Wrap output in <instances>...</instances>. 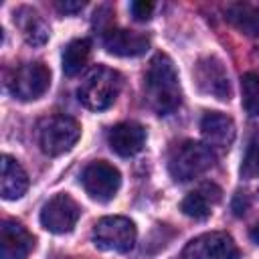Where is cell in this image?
Listing matches in <instances>:
<instances>
[{
    "instance_id": "1",
    "label": "cell",
    "mask_w": 259,
    "mask_h": 259,
    "mask_svg": "<svg viewBox=\"0 0 259 259\" xmlns=\"http://www.w3.org/2000/svg\"><path fill=\"white\" fill-rule=\"evenodd\" d=\"M144 89H146L148 105L158 115H168L180 105L182 93H180L178 73H176L174 63L168 55L158 53L150 61L148 71H146Z\"/></svg>"
},
{
    "instance_id": "2",
    "label": "cell",
    "mask_w": 259,
    "mask_h": 259,
    "mask_svg": "<svg viewBox=\"0 0 259 259\" xmlns=\"http://www.w3.org/2000/svg\"><path fill=\"white\" fill-rule=\"evenodd\" d=\"M121 89V75L105 65H97L87 73L77 89L79 101L93 111H103L117 99Z\"/></svg>"
},
{
    "instance_id": "3",
    "label": "cell",
    "mask_w": 259,
    "mask_h": 259,
    "mask_svg": "<svg viewBox=\"0 0 259 259\" xmlns=\"http://www.w3.org/2000/svg\"><path fill=\"white\" fill-rule=\"evenodd\" d=\"M214 160L217 158L210 146L194 142V140H184L172 150L168 158V170L174 180L186 182L210 170L214 166Z\"/></svg>"
},
{
    "instance_id": "4",
    "label": "cell",
    "mask_w": 259,
    "mask_h": 259,
    "mask_svg": "<svg viewBox=\"0 0 259 259\" xmlns=\"http://www.w3.org/2000/svg\"><path fill=\"white\" fill-rule=\"evenodd\" d=\"M81 136V125L71 115H51L38 123V146L47 156H61L69 152Z\"/></svg>"
},
{
    "instance_id": "5",
    "label": "cell",
    "mask_w": 259,
    "mask_h": 259,
    "mask_svg": "<svg viewBox=\"0 0 259 259\" xmlns=\"http://www.w3.org/2000/svg\"><path fill=\"white\" fill-rule=\"evenodd\" d=\"M138 231L127 217H103L93 227V243L101 251L127 253L136 243Z\"/></svg>"
},
{
    "instance_id": "6",
    "label": "cell",
    "mask_w": 259,
    "mask_h": 259,
    "mask_svg": "<svg viewBox=\"0 0 259 259\" xmlns=\"http://www.w3.org/2000/svg\"><path fill=\"white\" fill-rule=\"evenodd\" d=\"M180 259H241V251L231 235L210 231L190 239L182 249Z\"/></svg>"
},
{
    "instance_id": "7",
    "label": "cell",
    "mask_w": 259,
    "mask_h": 259,
    "mask_svg": "<svg viewBox=\"0 0 259 259\" xmlns=\"http://www.w3.org/2000/svg\"><path fill=\"white\" fill-rule=\"evenodd\" d=\"M51 85V71L45 63L32 61L20 65L10 79V93L20 101L38 99Z\"/></svg>"
},
{
    "instance_id": "8",
    "label": "cell",
    "mask_w": 259,
    "mask_h": 259,
    "mask_svg": "<svg viewBox=\"0 0 259 259\" xmlns=\"http://www.w3.org/2000/svg\"><path fill=\"white\" fill-rule=\"evenodd\" d=\"M81 217V206L75 198H71L67 192H59L53 198H49L40 210V225L57 235H65L73 231Z\"/></svg>"
},
{
    "instance_id": "9",
    "label": "cell",
    "mask_w": 259,
    "mask_h": 259,
    "mask_svg": "<svg viewBox=\"0 0 259 259\" xmlns=\"http://www.w3.org/2000/svg\"><path fill=\"white\" fill-rule=\"evenodd\" d=\"M81 184L85 188V192L99 200V202H107L115 196V192L119 190L121 184V174L115 166H111L109 162L97 160L91 162L83 174H81Z\"/></svg>"
},
{
    "instance_id": "10",
    "label": "cell",
    "mask_w": 259,
    "mask_h": 259,
    "mask_svg": "<svg viewBox=\"0 0 259 259\" xmlns=\"http://www.w3.org/2000/svg\"><path fill=\"white\" fill-rule=\"evenodd\" d=\"M194 79L202 93L214 99H221V101L231 99V83H229V75L221 59L217 57L200 59L194 67Z\"/></svg>"
},
{
    "instance_id": "11",
    "label": "cell",
    "mask_w": 259,
    "mask_h": 259,
    "mask_svg": "<svg viewBox=\"0 0 259 259\" xmlns=\"http://www.w3.org/2000/svg\"><path fill=\"white\" fill-rule=\"evenodd\" d=\"M34 249V237L16 221L6 219L0 227V255L2 259H26Z\"/></svg>"
},
{
    "instance_id": "12",
    "label": "cell",
    "mask_w": 259,
    "mask_h": 259,
    "mask_svg": "<svg viewBox=\"0 0 259 259\" xmlns=\"http://www.w3.org/2000/svg\"><path fill=\"white\" fill-rule=\"evenodd\" d=\"M107 142H109V148L115 154L127 158V156L138 154L144 148L146 130L136 121H123V123H117L109 130Z\"/></svg>"
},
{
    "instance_id": "13",
    "label": "cell",
    "mask_w": 259,
    "mask_h": 259,
    "mask_svg": "<svg viewBox=\"0 0 259 259\" xmlns=\"http://www.w3.org/2000/svg\"><path fill=\"white\" fill-rule=\"evenodd\" d=\"M103 45L111 55L117 57H138L144 55L150 47L148 36L134 32V30H123V28H109L103 32Z\"/></svg>"
},
{
    "instance_id": "14",
    "label": "cell",
    "mask_w": 259,
    "mask_h": 259,
    "mask_svg": "<svg viewBox=\"0 0 259 259\" xmlns=\"http://www.w3.org/2000/svg\"><path fill=\"white\" fill-rule=\"evenodd\" d=\"M200 134L206 146L229 148L235 140V121L221 111H208L200 119Z\"/></svg>"
},
{
    "instance_id": "15",
    "label": "cell",
    "mask_w": 259,
    "mask_h": 259,
    "mask_svg": "<svg viewBox=\"0 0 259 259\" xmlns=\"http://www.w3.org/2000/svg\"><path fill=\"white\" fill-rule=\"evenodd\" d=\"M221 200V188L212 182H204L200 184L196 190L188 192L182 202H180V210L190 217V219H196V221H202L210 214V206L214 202Z\"/></svg>"
},
{
    "instance_id": "16",
    "label": "cell",
    "mask_w": 259,
    "mask_h": 259,
    "mask_svg": "<svg viewBox=\"0 0 259 259\" xmlns=\"http://www.w3.org/2000/svg\"><path fill=\"white\" fill-rule=\"evenodd\" d=\"M0 188L2 196L6 200H16L20 198L26 188H28V176L24 168L12 158V156H2V178H0Z\"/></svg>"
},
{
    "instance_id": "17",
    "label": "cell",
    "mask_w": 259,
    "mask_h": 259,
    "mask_svg": "<svg viewBox=\"0 0 259 259\" xmlns=\"http://www.w3.org/2000/svg\"><path fill=\"white\" fill-rule=\"evenodd\" d=\"M225 18L243 34L259 36V6L249 2L229 4L225 10Z\"/></svg>"
},
{
    "instance_id": "18",
    "label": "cell",
    "mask_w": 259,
    "mask_h": 259,
    "mask_svg": "<svg viewBox=\"0 0 259 259\" xmlns=\"http://www.w3.org/2000/svg\"><path fill=\"white\" fill-rule=\"evenodd\" d=\"M14 16H16V22H18V26L22 30V36L28 45L40 47L49 40V34H51L49 24L40 18V14L36 10L24 6V8H18V12Z\"/></svg>"
},
{
    "instance_id": "19",
    "label": "cell",
    "mask_w": 259,
    "mask_h": 259,
    "mask_svg": "<svg viewBox=\"0 0 259 259\" xmlns=\"http://www.w3.org/2000/svg\"><path fill=\"white\" fill-rule=\"evenodd\" d=\"M91 53V42L87 38H75L63 49V73L67 77H73L81 73V69L87 65Z\"/></svg>"
},
{
    "instance_id": "20",
    "label": "cell",
    "mask_w": 259,
    "mask_h": 259,
    "mask_svg": "<svg viewBox=\"0 0 259 259\" xmlns=\"http://www.w3.org/2000/svg\"><path fill=\"white\" fill-rule=\"evenodd\" d=\"M241 103L251 117L259 115V75L245 73L241 77Z\"/></svg>"
},
{
    "instance_id": "21",
    "label": "cell",
    "mask_w": 259,
    "mask_h": 259,
    "mask_svg": "<svg viewBox=\"0 0 259 259\" xmlns=\"http://www.w3.org/2000/svg\"><path fill=\"white\" fill-rule=\"evenodd\" d=\"M241 174L245 178H253V176L259 174V146L249 150V154H247V158L241 166Z\"/></svg>"
},
{
    "instance_id": "22",
    "label": "cell",
    "mask_w": 259,
    "mask_h": 259,
    "mask_svg": "<svg viewBox=\"0 0 259 259\" xmlns=\"http://www.w3.org/2000/svg\"><path fill=\"white\" fill-rule=\"evenodd\" d=\"M130 12H132L134 20L144 22V20H148V18L152 16V12H154V4H152V2H146V0H136V2L130 4Z\"/></svg>"
},
{
    "instance_id": "23",
    "label": "cell",
    "mask_w": 259,
    "mask_h": 259,
    "mask_svg": "<svg viewBox=\"0 0 259 259\" xmlns=\"http://www.w3.org/2000/svg\"><path fill=\"white\" fill-rule=\"evenodd\" d=\"M247 206H249V198H247V194H245V192H237L235 198H233V210H235V214H237V217L245 214Z\"/></svg>"
},
{
    "instance_id": "24",
    "label": "cell",
    "mask_w": 259,
    "mask_h": 259,
    "mask_svg": "<svg viewBox=\"0 0 259 259\" xmlns=\"http://www.w3.org/2000/svg\"><path fill=\"white\" fill-rule=\"evenodd\" d=\"M83 6V2H57V8L61 12H79Z\"/></svg>"
},
{
    "instance_id": "25",
    "label": "cell",
    "mask_w": 259,
    "mask_h": 259,
    "mask_svg": "<svg viewBox=\"0 0 259 259\" xmlns=\"http://www.w3.org/2000/svg\"><path fill=\"white\" fill-rule=\"evenodd\" d=\"M249 237H251V241H253V243H257V245H259V223L251 227V231H249Z\"/></svg>"
},
{
    "instance_id": "26",
    "label": "cell",
    "mask_w": 259,
    "mask_h": 259,
    "mask_svg": "<svg viewBox=\"0 0 259 259\" xmlns=\"http://www.w3.org/2000/svg\"><path fill=\"white\" fill-rule=\"evenodd\" d=\"M257 49H259V47H257ZM257 53H259V51H257Z\"/></svg>"
}]
</instances>
